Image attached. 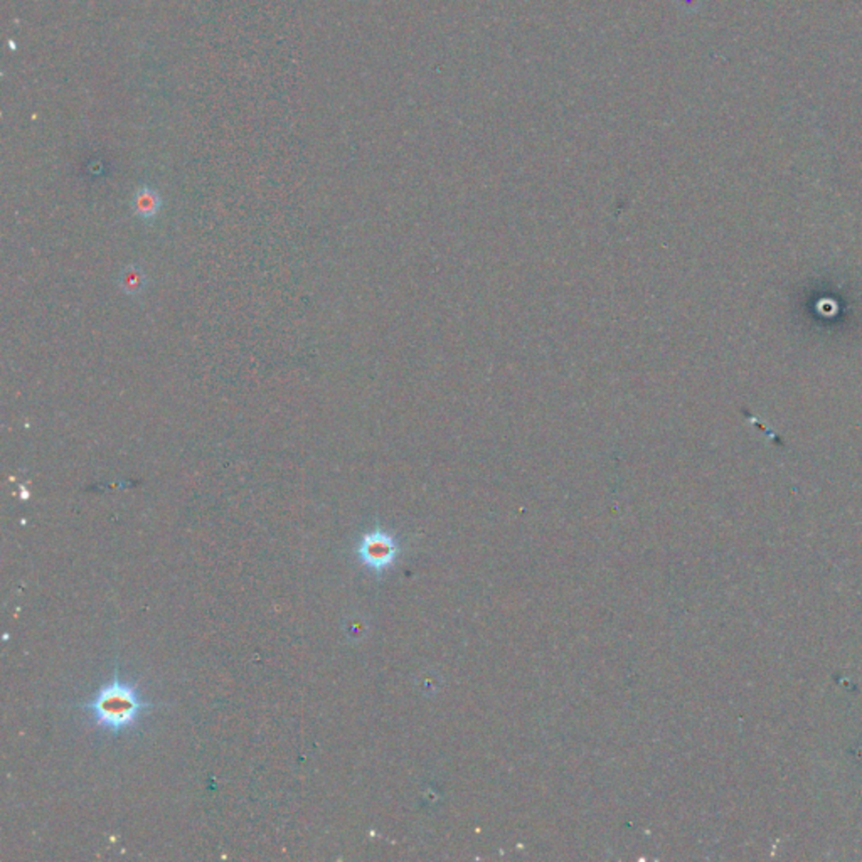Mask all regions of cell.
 <instances>
[{
    "label": "cell",
    "instance_id": "6da1fadb",
    "mask_svg": "<svg viewBox=\"0 0 862 862\" xmlns=\"http://www.w3.org/2000/svg\"><path fill=\"white\" fill-rule=\"evenodd\" d=\"M79 707L90 711L100 728L113 735H120L139 721L141 711L152 709L154 705L141 699L137 686L122 681L117 667L110 684L101 686L92 701H86Z\"/></svg>",
    "mask_w": 862,
    "mask_h": 862
},
{
    "label": "cell",
    "instance_id": "7a4b0ae2",
    "mask_svg": "<svg viewBox=\"0 0 862 862\" xmlns=\"http://www.w3.org/2000/svg\"><path fill=\"white\" fill-rule=\"evenodd\" d=\"M358 556L362 565L381 573L394 563L398 556V544L391 534L377 528L375 531L362 536L361 543L358 546Z\"/></svg>",
    "mask_w": 862,
    "mask_h": 862
},
{
    "label": "cell",
    "instance_id": "3957f363",
    "mask_svg": "<svg viewBox=\"0 0 862 862\" xmlns=\"http://www.w3.org/2000/svg\"><path fill=\"white\" fill-rule=\"evenodd\" d=\"M133 211L141 220H156L160 213V196L154 189H141L133 199Z\"/></svg>",
    "mask_w": 862,
    "mask_h": 862
},
{
    "label": "cell",
    "instance_id": "277c9868",
    "mask_svg": "<svg viewBox=\"0 0 862 862\" xmlns=\"http://www.w3.org/2000/svg\"><path fill=\"white\" fill-rule=\"evenodd\" d=\"M120 285L128 295H139L145 286V275L139 267H126L120 275Z\"/></svg>",
    "mask_w": 862,
    "mask_h": 862
}]
</instances>
